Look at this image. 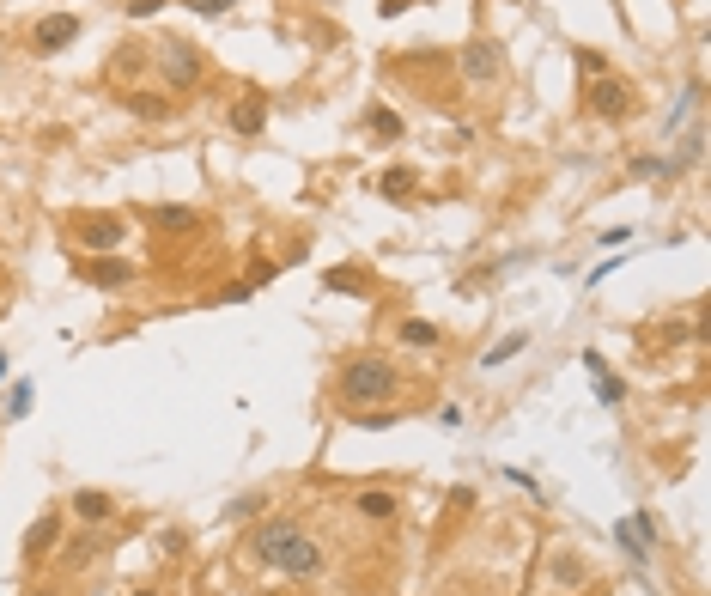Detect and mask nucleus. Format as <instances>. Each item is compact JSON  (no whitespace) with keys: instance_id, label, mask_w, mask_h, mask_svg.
<instances>
[{"instance_id":"4","label":"nucleus","mask_w":711,"mask_h":596,"mask_svg":"<svg viewBox=\"0 0 711 596\" xmlns=\"http://www.w3.org/2000/svg\"><path fill=\"white\" fill-rule=\"evenodd\" d=\"M584 104H590L596 122H632V116H639V86L620 80V73H602V80H590Z\"/></svg>"},{"instance_id":"19","label":"nucleus","mask_w":711,"mask_h":596,"mask_svg":"<svg viewBox=\"0 0 711 596\" xmlns=\"http://www.w3.org/2000/svg\"><path fill=\"white\" fill-rule=\"evenodd\" d=\"M395 341H402L408 353H438L444 347V329L432 317H402V323H395Z\"/></svg>"},{"instance_id":"31","label":"nucleus","mask_w":711,"mask_h":596,"mask_svg":"<svg viewBox=\"0 0 711 596\" xmlns=\"http://www.w3.org/2000/svg\"><path fill=\"white\" fill-rule=\"evenodd\" d=\"M632 530H639V542H645V548L657 554V542H663V530H657V517H651V511H632Z\"/></svg>"},{"instance_id":"36","label":"nucleus","mask_w":711,"mask_h":596,"mask_svg":"<svg viewBox=\"0 0 711 596\" xmlns=\"http://www.w3.org/2000/svg\"><path fill=\"white\" fill-rule=\"evenodd\" d=\"M250 292H256L250 280H231V286H219V298H225V305H250Z\"/></svg>"},{"instance_id":"29","label":"nucleus","mask_w":711,"mask_h":596,"mask_svg":"<svg viewBox=\"0 0 711 596\" xmlns=\"http://www.w3.org/2000/svg\"><path fill=\"white\" fill-rule=\"evenodd\" d=\"M31 402H37V384H31V378L7 384V420H25V414H31Z\"/></svg>"},{"instance_id":"37","label":"nucleus","mask_w":711,"mask_h":596,"mask_svg":"<svg viewBox=\"0 0 711 596\" xmlns=\"http://www.w3.org/2000/svg\"><path fill=\"white\" fill-rule=\"evenodd\" d=\"M602 244H608V250H620V244H632V226H608V232H602Z\"/></svg>"},{"instance_id":"25","label":"nucleus","mask_w":711,"mask_h":596,"mask_svg":"<svg viewBox=\"0 0 711 596\" xmlns=\"http://www.w3.org/2000/svg\"><path fill=\"white\" fill-rule=\"evenodd\" d=\"M614 542H620V554H626L632 566H651V548L639 542V530H632V517H620V524H614Z\"/></svg>"},{"instance_id":"28","label":"nucleus","mask_w":711,"mask_h":596,"mask_svg":"<svg viewBox=\"0 0 711 596\" xmlns=\"http://www.w3.org/2000/svg\"><path fill=\"white\" fill-rule=\"evenodd\" d=\"M347 420H353V426H365V432H383V426L402 420V408H389V402H383V408H353Z\"/></svg>"},{"instance_id":"10","label":"nucleus","mask_w":711,"mask_h":596,"mask_svg":"<svg viewBox=\"0 0 711 596\" xmlns=\"http://www.w3.org/2000/svg\"><path fill=\"white\" fill-rule=\"evenodd\" d=\"M79 31H86L79 13H49V19L31 25V55H67L79 43Z\"/></svg>"},{"instance_id":"11","label":"nucleus","mask_w":711,"mask_h":596,"mask_svg":"<svg viewBox=\"0 0 711 596\" xmlns=\"http://www.w3.org/2000/svg\"><path fill=\"white\" fill-rule=\"evenodd\" d=\"M420 189H426V177H420L414 165H389V171H377V177H371V195H377V201H389V207H414V201H420Z\"/></svg>"},{"instance_id":"40","label":"nucleus","mask_w":711,"mask_h":596,"mask_svg":"<svg viewBox=\"0 0 711 596\" xmlns=\"http://www.w3.org/2000/svg\"><path fill=\"white\" fill-rule=\"evenodd\" d=\"M128 596H165V590H158V584H140V590H128Z\"/></svg>"},{"instance_id":"34","label":"nucleus","mask_w":711,"mask_h":596,"mask_svg":"<svg viewBox=\"0 0 711 596\" xmlns=\"http://www.w3.org/2000/svg\"><path fill=\"white\" fill-rule=\"evenodd\" d=\"M183 7H189V13H201V19H219V13H231V7H237V0H183Z\"/></svg>"},{"instance_id":"23","label":"nucleus","mask_w":711,"mask_h":596,"mask_svg":"<svg viewBox=\"0 0 711 596\" xmlns=\"http://www.w3.org/2000/svg\"><path fill=\"white\" fill-rule=\"evenodd\" d=\"M626 177H639V183H675L669 153H639V159H626Z\"/></svg>"},{"instance_id":"2","label":"nucleus","mask_w":711,"mask_h":596,"mask_svg":"<svg viewBox=\"0 0 711 596\" xmlns=\"http://www.w3.org/2000/svg\"><path fill=\"white\" fill-rule=\"evenodd\" d=\"M152 73H158V92H195L201 80H207V55H201V43H189V37H165L152 49Z\"/></svg>"},{"instance_id":"7","label":"nucleus","mask_w":711,"mask_h":596,"mask_svg":"<svg viewBox=\"0 0 711 596\" xmlns=\"http://www.w3.org/2000/svg\"><path fill=\"white\" fill-rule=\"evenodd\" d=\"M456 73H462L468 86H499L505 80V49L493 37H468L462 55H456Z\"/></svg>"},{"instance_id":"5","label":"nucleus","mask_w":711,"mask_h":596,"mask_svg":"<svg viewBox=\"0 0 711 596\" xmlns=\"http://www.w3.org/2000/svg\"><path fill=\"white\" fill-rule=\"evenodd\" d=\"M590 584V560L572 548V542H547V560H541V590L553 596H572Z\"/></svg>"},{"instance_id":"14","label":"nucleus","mask_w":711,"mask_h":596,"mask_svg":"<svg viewBox=\"0 0 711 596\" xmlns=\"http://www.w3.org/2000/svg\"><path fill=\"white\" fill-rule=\"evenodd\" d=\"M67 517H79L86 530H110L116 524V499L104 487H79V493H67Z\"/></svg>"},{"instance_id":"26","label":"nucleus","mask_w":711,"mask_h":596,"mask_svg":"<svg viewBox=\"0 0 711 596\" xmlns=\"http://www.w3.org/2000/svg\"><path fill=\"white\" fill-rule=\"evenodd\" d=\"M262 511H268V493H244V499L225 505V524H256Z\"/></svg>"},{"instance_id":"43","label":"nucleus","mask_w":711,"mask_h":596,"mask_svg":"<svg viewBox=\"0 0 711 596\" xmlns=\"http://www.w3.org/2000/svg\"><path fill=\"white\" fill-rule=\"evenodd\" d=\"M0 49H7V31H0Z\"/></svg>"},{"instance_id":"3","label":"nucleus","mask_w":711,"mask_h":596,"mask_svg":"<svg viewBox=\"0 0 711 596\" xmlns=\"http://www.w3.org/2000/svg\"><path fill=\"white\" fill-rule=\"evenodd\" d=\"M268 572H280V578H292V584H316V578H323L329 572V548L323 542H316L304 524L274 548V560H268Z\"/></svg>"},{"instance_id":"9","label":"nucleus","mask_w":711,"mask_h":596,"mask_svg":"<svg viewBox=\"0 0 711 596\" xmlns=\"http://www.w3.org/2000/svg\"><path fill=\"white\" fill-rule=\"evenodd\" d=\"M122 110H128L134 122H146V128H165V122L183 116V104H177L171 92H158V86H128V92H122Z\"/></svg>"},{"instance_id":"16","label":"nucleus","mask_w":711,"mask_h":596,"mask_svg":"<svg viewBox=\"0 0 711 596\" xmlns=\"http://www.w3.org/2000/svg\"><path fill=\"white\" fill-rule=\"evenodd\" d=\"M61 536H67V517H61V511H43L37 524L25 530V560H31V566H37V560H55Z\"/></svg>"},{"instance_id":"18","label":"nucleus","mask_w":711,"mask_h":596,"mask_svg":"<svg viewBox=\"0 0 711 596\" xmlns=\"http://www.w3.org/2000/svg\"><path fill=\"white\" fill-rule=\"evenodd\" d=\"M353 505H359L365 524H395V517H402V493H389V487H359Z\"/></svg>"},{"instance_id":"15","label":"nucleus","mask_w":711,"mask_h":596,"mask_svg":"<svg viewBox=\"0 0 711 596\" xmlns=\"http://www.w3.org/2000/svg\"><path fill=\"white\" fill-rule=\"evenodd\" d=\"M55 554H61V566H67V572H86V566H98V560L110 554V536L79 524V536H67V548H55Z\"/></svg>"},{"instance_id":"13","label":"nucleus","mask_w":711,"mask_h":596,"mask_svg":"<svg viewBox=\"0 0 711 596\" xmlns=\"http://www.w3.org/2000/svg\"><path fill=\"white\" fill-rule=\"evenodd\" d=\"M268 128V98L262 92H244L237 104H225V134L231 140H256Z\"/></svg>"},{"instance_id":"6","label":"nucleus","mask_w":711,"mask_h":596,"mask_svg":"<svg viewBox=\"0 0 711 596\" xmlns=\"http://www.w3.org/2000/svg\"><path fill=\"white\" fill-rule=\"evenodd\" d=\"M73 274L86 280V286H98V292H128V286L140 280V262L122 256V250H104V256H79Z\"/></svg>"},{"instance_id":"30","label":"nucleus","mask_w":711,"mask_h":596,"mask_svg":"<svg viewBox=\"0 0 711 596\" xmlns=\"http://www.w3.org/2000/svg\"><path fill=\"white\" fill-rule=\"evenodd\" d=\"M189 542H195V536H189L183 524H165V530H158V554H165V560H183Z\"/></svg>"},{"instance_id":"27","label":"nucleus","mask_w":711,"mask_h":596,"mask_svg":"<svg viewBox=\"0 0 711 596\" xmlns=\"http://www.w3.org/2000/svg\"><path fill=\"white\" fill-rule=\"evenodd\" d=\"M590 384H596V402H602V408H620V402H626V384L614 378L608 365H602V371H590Z\"/></svg>"},{"instance_id":"39","label":"nucleus","mask_w":711,"mask_h":596,"mask_svg":"<svg viewBox=\"0 0 711 596\" xmlns=\"http://www.w3.org/2000/svg\"><path fill=\"white\" fill-rule=\"evenodd\" d=\"M377 13H383V19H402V13H408V0H383Z\"/></svg>"},{"instance_id":"32","label":"nucleus","mask_w":711,"mask_h":596,"mask_svg":"<svg viewBox=\"0 0 711 596\" xmlns=\"http://www.w3.org/2000/svg\"><path fill=\"white\" fill-rule=\"evenodd\" d=\"M572 55H578V67L590 73V80H602V73H608V55L602 49H572Z\"/></svg>"},{"instance_id":"38","label":"nucleus","mask_w":711,"mask_h":596,"mask_svg":"<svg viewBox=\"0 0 711 596\" xmlns=\"http://www.w3.org/2000/svg\"><path fill=\"white\" fill-rule=\"evenodd\" d=\"M274 274H280V268H274V262H256V268H250V286H268V280H274Z\"/></svg>"},{"instance_id":"22","label":"nucleus","mask_w":711,"mask_h":596,"mask_svg":"<svg viewBox=\"0 0 711 596\" xmlns=\"http://www.w3.org/2000/svg\"><path fill=\"white\" fill-rule=\"evenodd\" d=\"M529 341H535L529 329H511V335H499V341H493V347L481 353V371H499V365H511V359H517V353H523Z\"/></svg>"},{"instance_id":"20","label":"nucleus","mask_w":711,"mask_h":596,"mask_svg":"<svg viewBox=\"0 0 711 596\" xmlns=\"http://www.w3.org/2000/svg\"><path fill=\"white\" fill-rule=\"evenodd\" d=\"M323 292L329 298H371V274L365 268H323Z\"/></svg>"},{"instance_id":"8","label":"nucleus","mask_w":711,"mask_h":596,"mask_svg":"<svg viewBox=\"0 0 711 596\" xmlns=\"http://www.w3.org/2000/svg\"><path fill=\"white\" fill-rule=\"evenodd\" d=\"M67 232H73V244H86V256H104V250L128 244V219L122 213H79Z\"/></svg>"},{"instance_id":"41","label":"nucleus","mask_w":711,"mask_h":596,"mask_svg":"<svg viewBox=\"0 0 711 596\" xmlns=\"http://www.w3.org/2000/svg\"><path fill=\"white\" fill-rule=\"evenodd\" d=\"M31 596H61V590H55V584H37V590H31Z\"/></svg>"},{"instance_id":"1","label":"nucleus","mask_w":711,"mask_h":596,"mask_svg":"<svg viewBox=\"0 0 711 596\" xmlns=\"http://www.w3.org/2000/svg\"><path fill=\"white\" fill-rule=\"evenodd\" d=\"M395 396H402V365H395L389 353L359 347V353L341 359V371H335V402H341V414H353V408H383V402H395Z\"/></svg>"},{"instance_id":"42","label":"nucleus","mask_w":711,"mask_h":596,"mask_svg":"<svg viewBox=\"0 0 711 596\" xmlns=\"http://www.w3.org/2000/svg\"><path fill=\"white\" fill-rule=\"evenodd\" d=\"M7 371H13V365H7V353H0V384H7Z\"/></svg>"},{"instance_id":"21","label":"nucleus","mask_w":711,"mask_h":596,"mask_svg":"<svg viewBox=\"0 0 711 596\" xmlns=\"http://www.w3.org/2000/svg\"><path fill=\"white\" fill-rule=\"evenodd\" d=\"M699 104H705V80H699V73H693V80H687V92H681V104H675V110L663 116V134L675 140V134H681V128H687V122L699 116Z\"/></svg>"},{"instance_id":"35","label":"nucleus","mask_w":711,"mask_h":596,"mask_svg":"<svg viewBox=\"0 0 711 596\" xmlns=\"http://www.w3.org/2000/svg\"><path fill=\"white\" fill-rule=\"evenodd\" d=\"M505 481H511V487H523V493H529L535 505L547 499V493H541V481H535V475H523V469H505Z\"/></svg>"},{"instance_id":"33","label":"nucleus","mask_w":711,"mask_h":596,"mask_svg":"<svg viewBox=\"0 0 711 596\" xmlns=\"http://www.w3.org/2000/svg\"><path fill=\"white\" fill-rule=\"evenodd\" d=\"M165 7H171V0H128L122 13H128V19H158V13H165Z\"/></svg>"},{"instance_id":"24","label":"nucleus","mask_w":711,"mask_h":596,"mask_svg":"<svg viewBox=\"0 0 711 596\" xmlns=\"http://www.w3.org/2000/svg\"><path fill=\"white\" fill-rule=\"evenodd\" d=\"M365 128H371L377 140H402V134H408V122L395 116L389 104H371V110H365Z\"/></svg>"},{"instance_id":"12","label":"nucleus","mask_w":711,"mask_h":596,"mask_svg":"<svg viewBox=\"0 0 711 596\" xmlns=\"http://www.w3.org/2000/svg\"><path fill=\"white\" fill-rule=\"evenodd\" d=\"M140 219H146L158 238H183V232L201 226V207H189V201H152V207H140Z\"/></svg>"},{"instance_id":"17","label":"nucleus","mask_w":711,"mask_h":596,"mask_svg":"<svg viewBox=\"0 0 711 596\" xmlns=\"http://www.w3.org/2000/svg\"><path fill=\"white\" fill-rule=\"evenodd\" d=\"M152 73V43H116V55H110V80L116 86H140Z\"/></svg>"}]
</instances>
